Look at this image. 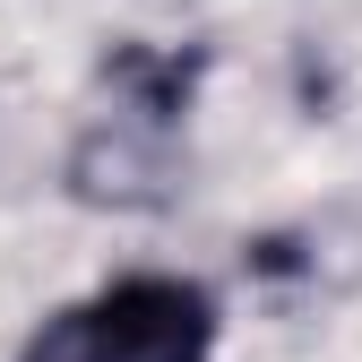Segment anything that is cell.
Wrapping results in <instances>:
<instances>
[{"mask_svg":"<svg viewBox=\"0 0 362 362\" xmlns=\"http://www.w3.org/2000/svg\"><path fill=\"white\" fill-rule=\"evenodd\" d=\"M216 293L190 276H112L61 302L9 362H216Z\"/></svg>","mask_w":362,"mask_h":362,"instance_id":"1","label":"cell"}]
</instances>
